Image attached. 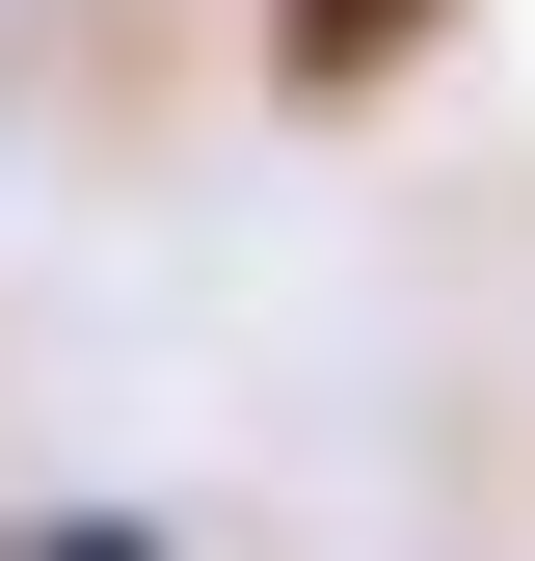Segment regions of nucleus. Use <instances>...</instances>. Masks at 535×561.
<instances>
[{
    "label": "nucleus",
    "mask_w": 535,
    "mask_h": 561,
    "mask_svg": "<svg viewBox=\"0 0 535 561\" xmlns=\"http://www.w3.org/2000/svg\"><path fill=\"white\" fill-rule=\"evenodd\" d=\"M429 27H455V0H268V81H295V107H375Z\"/></svg>",
    "instance_id": "nucleus-1"
},
{
    "label": "nucleus",
    "mask_w": 535,
    "mask_h": 561,
    "mask_svg": "<svg viewBox=\"0 0 535 561\" xmlns=\"http://www.w3.org/2000/svg\"><path fill=\"white\" fill-rule=\"evenodd\" d=\"M0 561H161V535H134V508H54V535H0Z\"/></svg>",
    "instance_id": "nucleus-2"
}]
</instances>
